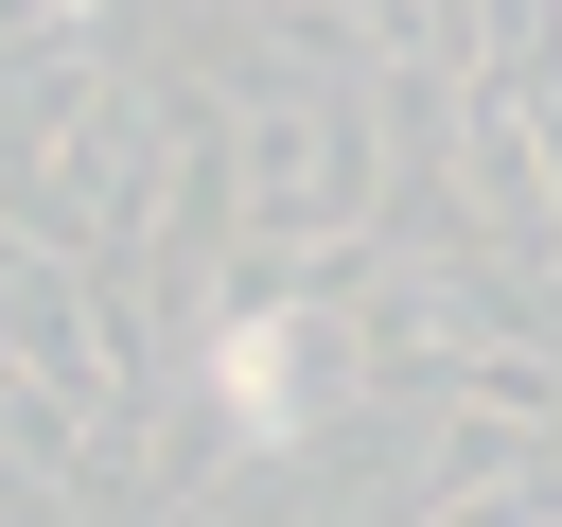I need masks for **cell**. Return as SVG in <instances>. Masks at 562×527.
Returning <instances> with one entry per match:
<instances>
[{"label":"cell","mask_w":562,"mask_h":527,"mask_svg":"<svg viewBox=\"0 0 562 527\" xmlns=\"http://www.w3.org/2000/svg\"><path fill=\"white\" fill-rule=\"evenodd\" d=\"M211 404H228L246 457H299V422H316V316L299 299H228L211 316Z\"/></svg>","instance_id":"1"},{"label":"cell","mask_w":562,"mask_h":527,"mask_svg":"<svg viewBox=\"0 0 562 527\" xmlns=\"http://www.w3.org/2000/svg\"><path fill=\"white\" fill-rule=\"evenodd\" d=\"M299 18H334V0H299Z\"/></svg>","instance_id":"3"},{"label":"cell","mask_w":562,"mask_h":527,"mask_svg":"<svg viewBox=\"0 0 562 527\" xmlns=\"http://www.w3.org/2000/svg\"><path fill=\"white\" fill-rule=\"evenodd\" d=\"M246 193H263V228H299V246L351 228V211H369V123H351V105H281V123L246 141Z\"/></svg>","instance_id":"2"}]
</instances>
